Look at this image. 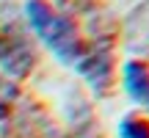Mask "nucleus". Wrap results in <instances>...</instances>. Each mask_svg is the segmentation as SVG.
<instances>
[{
    "label": "nucleus",
    "mask_w": 149,
    "mask_h": 138,
    "mask_svg": "<svg viewBox=\"0 0 149 138\" xmlns=\"http://www.w3.org/2000/svg\"><path fill=\"white\" fill-rule=\"evenodd\" d=\"M122 77H124L127 94L149 111V66L144 61H127L122 69Z\"/></svg>",
    "instance_id": "2"
},
{
    "label": "nucleus",
    "mask_w": 149,
    "mask_h": 138,
    "mask_svg": "<svg viewBox=\"0 0 149 138\" xmlns=\"http://www.w3.org/2000/svg\"><path fill=\"white\" fill-rule=\"evenodd\" d=\"M25 17H28V25L33 28V33L55 53V58H61L64 64H77L80 61L83 42H80L77 28L69 17L58 14L47 0H28Z\"/></svg>",
    "instance_id": "1"
},
{
    "label": "nucleus",
    "mask_w": 149,
    "mask_h": 138,
    "mask_svg": "<svg viewBox=\"0 0 149 138\" xmlns=\"http://www.w3.org/2000/svg\"><path fill=\"white\" fill-rule=\"evenodd\" d=\"M119 138H149V119H144L141 113L124 116L119 124Z\"/></svg>",
    "instance_id": "3"
}]
</instances>
